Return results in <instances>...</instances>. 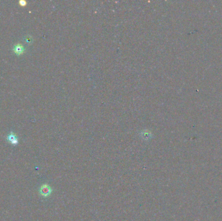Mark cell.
<instances>
[{"instance_id": "6da1fadb", "label": "cell", "mask_w": 222, "mask_h": 221, "mask_svg": "<svg viewBox=\"0 0 222 221\" xmlns=\"http://www.w3.org/2000/svg\"><path fill=\"white\" fill-rule=\"evenodd\" d=\"M52 189L48 184H43L39 189V193L43 197H48L52 194Z\"/></svg>"}, {"instance_id": "7a4b0ae2", "label": "cell", "mask_w": 222, "mask_h": 221, "mask_svg": "<svg viewBox=\"0 0 222 221\" xmlns=\"http://www.w3.org/2000/svg\"><path fill=\"white\" fill-rule=\"evenodd\" d=\"M7 139L9 143H11L12 145H16L18 144V138L17 136L12 132H11L10 134H8V136L7 137Z\"/></svg>"}, {"instance_id": "3957f363", "label": "cell", "mask_w": 222, "mask_h": 221, "mask_svg": "<svg viewBox=\"0 0 222 221\" xmlns=\"http://www.w3.org/2000/svg\"><path fill=\"white\" fill-rule=\"evenodd\" d=\"M13 51L16 55H22L25 51V47L21 44H17L13 47Z\"/></svg>"}, {"instance_id": "277c9868", "label": "cell", "mask_w": 222, "mask_h": 221, "mask_svg": "<svg viewBox=\"0 0 222 221\" xmlns=\"http://www.w3.org/2000/svg\"><path fill=\"white\" fill-rule=\"evenodd\" d=\"M19 3H20V5L25 6V5H27V2L25 1H24V0H21V1H19Z\"/></svg>"}]
</instances>
